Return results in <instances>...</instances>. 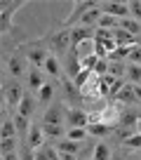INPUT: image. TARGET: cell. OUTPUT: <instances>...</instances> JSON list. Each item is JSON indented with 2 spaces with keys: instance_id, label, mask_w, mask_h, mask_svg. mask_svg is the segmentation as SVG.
I'll use <instances>...</instances> for the list:
<instances>
[{
  "instance_id": "1",
  "label": "cell",
  "mask_w": 141,
  "mask_h": 160,
  "mask_svg": "<svg viewBox=\"0 0 141 160\" xmlns=\"http://www.w3.org/2000/svg\"><path fill=\"white\" fill-rule=\"evenodd\" d=\"M42 40V45L47 47V50L52 52L54 57H59V59H66L70 52V28H64V26H59L56 31H50V33L45 35Z\"/></svg>"
},
{
  "instance_id": "2",
  "label": "cell",
  "mask_w": 141,
  "mask_h": 160,
  "mask_svg": "<svg viewBox=\"0 0 141 160\" xmlns=\"http://www.w3.org/2000/svg\"><path fill=\"white\" fill-rule=\"evenodd\" d=\"M28 5V0H2L0 2V31H2V38L14 28V14L21 7Z\"/></svg>"
},
{
  "instance_id": "3",
  "label": "cell",
  "mask_w": 141,
  "mask_h": 160,
  "mask_svg": "<svg viewBox=\"0 0 141 160\" xmlns=\"http://www.w3.org/2000/svg\"><path fill=\"white\" fill-rule=\"evenodd\" d=\"M28 68H31V64H28V59H26L24 47H19L17 52L10 54V59H7V73H10L14 80L26 78V75H28Z\"/></svg>"
},
{
  "instance_id": "4",
  "label": "cell",
  "mask_w": 141,
  "mask_h": 160,
  "mask_svg": "<svg viewBox=\"0 0 141 160\" xmlns=\"http://www.w3.org/2000/svg\"><path fill=\"white\" fill-rule=\"evenodd\" d=\"M94 7H99V2H94V0H75L70 14L61 21V26H64V28H73V26H78V21H80L90 10H94Z\"/></svg>"
},
{
  "instance_id": "5",
  "label": "cell",
  "mask_w": 141,
  "mask_h": 160,
  "mask_svg": "<svg viewBox=\"0 0 141 160\" xmlns=\"http://www.w3.org/2000/svg\"><path fill=\"white\" fill-rule=\"evenodd\" d=\"M24 52H26L28 64H31V66H38V68H42V66H45V61L50 59V54H52V52L42 45V40H35V42L24 45Z\"/></svg>"
},
{
  "instance_id": "6",
  "label": "cell",
  "mask_w": 141,
  "mask_h": 160,
  "mask_svg": "<svg viewBox=\"0 0 141 160\" xmlns=\"http://www.w3.org/2000/svg\"><path fill=\"white\" fill-rule=\"evenodd\" d=\"M61 101L68 104V108H80L78 104H82V92L73 85V80L70 78H61Z\"/></svg>"
},
{
  "instance_id": "7",
  "label": "cell",
  "mask_w": 141,
  "mask_h": 160,
  "mask_svg": "<svg viewBox=\"0 0 141 160\" xmlns=\"http://www.w3.org/2000/svg\"><path fill=\"white\" fill-rule=\"evenodd\" d=\"M66 111H68V106H64V101L59 99L42 115V125H66Z\"/></svg>"
},
{
  "instance_id": "8",
  "label": "cell",
  "mask_w": 141,
  "mask_h": 160,
  "mask_svg": "<svg viewBox=\"0 0 141 160\" xmlns=\"http://www.w3.org/2000/svg\"><path fill=\"white\" fill-rule=\"evenodd\" d=\"M24 85H19L17 80H12V82H5L2 85V97H5L7 106H12V108H19L21 99H24Z\"/></svg>"
},
{
  "instance_id": "9",
  "label": "cell",
  "mask_w": 141,
  "mask_h": 160,
  "mask_svg": "<svg viewBox=\"0 0 141 160\" xmlns=\"http://www.w3.org/2000/svg\"><path fill=\"white\" fill-rule=\"evenodd\" d=\"M80 71H82V57H80V50H78V47H70L68 57L64 59V75L73 80L78 73H80Z\"/></svg>"
},
{
  "instance_id": "10",
  "label": "cell",
  "mask_w": 141,
  "mask_h": 160,
  "mask_svg": "<svg viewBox=\"0 0 141 160\" xmlns=\"http://www.w3.org/2000/svg\"><path fill=\"white\" fill-rule=\"evenodd\" d=\"M99 10L104 14H111L115 19H127L129 17V2H99Z\"/></svg>"
},
{
  "instance_id": "11",
  "label": "cell",
  "mask_w": 141,
  "mask_h": 160,
  "mask_svg": "<svg viewBox=\"0 0 141 160\" xmlns=\"http://www.w3.org/2000/svg\"><path fill=\"white\" fill-rule=\"evenodd\" d=\"M66 125L73 127H87L90 125V113H85L82 108H68L66 111Z\"/></svg>"
},
{
  "instance_id": "12",
  "label": "cell",
  "mask_w": 141,
  "mask_h": 160,
  "mask_svg": "<svg viewBox=\"0 0 141 160\" xmlns=\"http://www.w3.org/2000/svg\"><path fill=\"white\" fill-rule=\"evenodd\" d=\"M94 33H96V28L73 26V28H70V45H73V47H80L82 42H87V40H94Z\"/></svg>"
},
{
  "instance_id": "13",
  "label": "cell",
  "mask_w": 141,
  "mask_h": 160,
  "mask_svg": "<svg viewBox=\"0 0 141 160\" xmlns=\"http://www.w3.org/2000/svg\"><path fill=\"white\" fill-rule=\"evenodd\" d=\"M42 73H45V71H40L38 66H31V68H28V75H26V85H28L31 92H40V87L47 82V80L42 78Z\"/></svg>"
},
{
  "instance_id": "14",
  "label": "cell",
  "mask_w": 141,
  "mask_h": 160,
  "mask_svg": "<svg viewBox=\"0 0 141 160\" xmlns=\"http://www.w3.org/2000/svg\"><path fill=\"white\" fill-rule=\"evenodd\" d=\"M42 139H47L45 132H42V125H40V122H33V125H31V132H28L26 144H28L33 151H38L40 146H45V141H42Z\"/></svg>"
},
{
  "instance_id": "15",
  "label": "cell",
  "mask_w": 141,
  "mask_h": 160,
  "mask_svg": "<svg viewBox=\"0 0 141 160\" xmlns=\"http://www.w3.org/2000/svg\"><path fill=\"white\" fill-rule=\"evenodd\" d=\"M61 59L59 57H54V54H50V59L45 61V66H42V71H45L47 75H50L52 80H59V78H64V68H61Z\"/></svg>"
},
{
  "instance_id": "16",
  "label": "cell",
  "mask_w": 141,
  "mask_h": 160,
  "mask_svg": "<svg viewBox=\"0 0 141 160\" xmlns=\"http://www.w3.org/2000/svg\"><path fill=\"white\" fill-rule=\"evenodd\" d=\"M35 106H38V97H33L31 92H26L24 99H21V104H19V108H17V113L24 115V118H31L33 111H35Z\"/></svg>"
},
{
  "instance_id": "17",
  "label": "cell",
  "mask_w": 141,
  "mask_h": 160,
  "mask_svg": "<svg viewBox=\"0 0 141 160\" xmlns=\"http://www.w3.org/2000/svg\"><path fill=\"white\" fill-rule=\"evenodd\" d=\"M104 17V12L99 10V7H94V10H90L85 17H82L80 21H78V26H87V28H96L99 26V19Z\"/></svg>"
},
{
  "instance_id": "18",
  "label": "cell",
  "mask_w": 141,
  "mask_h": 160,
  "mask_svg": "<svg viewBox=\"0 0 141 160\" xmlns=\"http://www.w3.org/2000/svg\"><path fill=\"white\" fill-rule=\"evenodd\" d=\"M14 125H17V134H19V139H21V141H26V139H28V132H31V122H28V118H24V115L17 113V115H14Z\"/></svg>"
},
{
  "instance_id": "19",
  "label": "cell",
  "mask_w": 141,
  "mask_h": 160,
  "mask_svg": "<svg viewBox=\"0 0 141 160\" xmlns=\"http://www.w3.org/2000/svg\"><path fill=\"white\" fill-rule=\"evenodd\" d=\"M0 139H19V134H17V125H14V120L5 118V115H2V130H0Z\"/></svg>"
},
{
  "instance_id": "20",
  "label": "cell",
  "mask_w": 141,
  "mask_h": 160,
  "mask_svg": "<svg viewBox=\"0 0 141 160\" xmlns=\"http://www.w3.org/2000/svg\"><path fill=\"white\" fill-rule=\"evenodd\" d=\"M52 99H54V82L47 80L38 92V104H52Z\"/></svg>"
},
{
  "instance_id": "21",
  "label": "cell",
  "mask_w": 141,
  "mask_h": 160,
  "mask_svg": "<svg viewBox=\"0 0 141 160\" xmlns=\"http://www.w3.org/2000/svg\"><path fill=\"white\" fill-rule=\"evenodd\" d=\"M113 130L115 127L106 125V122H90L87 125V134H92V137H106V134H111Z\"/></svg>"
},
{
  "instance_id": "22",
  "label": "cell",
  "mask_w": 141,
  "mask_h": 160,
  "mask_svg": "<svg viewBox=\"0 0 141 160\" xmlns=\"http://www.w3.org/2000/svg\"><path fill=\"white\" fill-rule=\"evenodd\" d=\"M125 82H129V85H141V66H136V64H127Z\"/></svg>"
},
{
  "instance_id": "23",
  "label": "cell",
  "mask_w": 141,
  "mask_h": 160,
  "mask_svg": "<svg viewBox=\"0 0 141 160\" xmlns=\"http://www.w3.org/2000/svg\"><path fill=\"white\" fill-rule=\"evenodd\" d=\"M120 28H125L127 33H132L134 38H139V35H141V21L127 17V19H120Z\"/></svg>"
},
{
  "instance_id": "24",
  "label": "cell",
  "mask_w": 141,
  "mask_h": 160,
  "mask_svg": "<svg viewBox=\"0 0 141 160\" xmlns=\"http://www.w3.org/2000/svg\"><path fill=\"white\" fill-rule=\"evenodd\" d=\"M118 101H120V104H134V101H136L134 85L125 82V87H122V90H120V94H118Z\"/></svg>"
},
{
  "instance_id": "25",
  "label": "cell",
  "mask_w": 141,
  "mask_h": 160,
  "mask_svg": "<svg viewBox=\"0 0 141 160\" xmlns=\"http://www.w3.org/2000/svg\"><path fill=\"white\" fill-rule=\"evenodd\" d=\"M56 151H59V153H78V151H80V141L61 139V141H56Z\"/></svg>"
},
{
  "instance_id": "26",
  "label": "cell",
  "mask_w": 141,
  "mask_h": 160,
  "mask_svg": "<svg viewBox=\"0 0 141 160\" xmlns=\"http://www.w3.org/2000/svg\"><path fill=\"white\" fill-rule=\"evenodd\" d=\"M92 75H94V71H90V68H82L80 73H78L75 78H73V85H75L78 90L82 92V87H85L87 82H90V78H92Z\"/></svg>"
},
{
  "instance_id": "27",
  "label": "cell",
  "mask_w": 141,
  "mask_h": 160,
  "mask_svg": "<svg viewBox=\"0 0 141 160\" xmlns=\"http://www.w3.org/2000/svg\"><path fill=\"white\" fill-rule=\"evenodd\" d=\"M113 158V153H111V148L106 144H96L94 146V158L92 160H111Z\"/></svg>"
},
{
  "instance_id": "28",
  "label": "cell",
  "mask_w": 141,
  "mask_h": 160,
  "mask_svg": "<svg viewBox=\"0 0 141 160\" xmlns=\"http://www.w3.org/2000/svg\"><path fill=\"white\" fill-rule=\"evenodd\" d=\"M66 139H70V141L87 139V127H73V130H68V132H66Z\"/></svg>"
},
{
  "instance_id": "29",
  "label": "cell",
  "mask_w": 141,
  "mask_h": 160,
  "mask_svg": "<svg viewBox=\"0 0 141 160\" xmlns=\"http://www.w3.org/2000/svg\"><path fill=\"white\" fill-rule=\"evenodd\" d=\"M19 155H21V160H35V151L31 148L26 141H21V146H19Z\"/></svg>"
},
{
  "instance_id": "30",
  "label": "cell",
  "mask_w": 141,
  "mask_h": 160,
  "mask_svg": "<svg viewBox=\"0 0 141 160\" xmlns=\"http://www.w3.org/2000/svg\"><path fill=\"white\" fill-rule=\"evenodd\" d=\"M108 66H111V61H108V59H99V61H96V66H94V75H99V78H101V75H106V73H108Z\"/></svg>"
},
{
  "instance_id": "31",
  "label": "cell",
  "mask_w": 141,
  "mask_h": 160,
  "mask_svg": "<svg viewBox=\"0 0 141 160\" xmlns=\"http://www.w3.org/2000/svg\"><path fill=\"white\" fill-rule=\"evenodd\" d=\"M17 144H19L17 139H2V141H0V151H2V155H5V153H12V151L17 148Z\"/></svg>"
},
{
  "instance_id": "32",
  "label": "cell",
  "mask_w": 141,
  "mask_h": 160,
  "mask_svg": "<svg viewBox=\"0 0 141 160\" xmlns=\"http://www.w3.org/2000/svg\"><path fill=\"white\" fill-rule=\"evenodd\" d=\"M122 146H127V148H141V132H134Z\"/></svg>"
},
{
  "instance_id": "33",
  "label": "cell",
  "mask_w": 141,
  "mask_h": 160,
  "mask_svg": "<svg viewBox=\"0 0 141 160\" xmlns=\"http://www.w3.org/2000/svg\"><path fill=\"white\" fill-rule=\"evenodd\" d=\"M122 87H125V80H120V78H118L115 82L111 85V90H108V97H111V99H118V94H120V90H122Z\"/></svg>"
},
{
  "instance_id": "34",
  "label": "cell",
  "mask_w": 141,
  "mask_h": 160,
  "mask_svg": "<svg viewBox=\"0 0 141 160\" xmlns=\"http://www.w3.org/2000/svg\"><path fill=\"white\" fill-rule=\"evenodd\" d=\"M129 14L134 17L136 21H141V0H132L129 2Z\"/></svg>"
},
{
  "instance_id": "35",
  "label": "cell",
  "mask_w": 141,
  "mask_h": 160,
  "mask_svg": "<svg viewBox=\"0 0 141 160\" xmlns=\"http://www.w3.org/2000/svg\"><path fill=\"white\" fill-rule=\"evenodd\" d=\"M129 64H136V66H141V47L139 45H134V50H132V54H129Z\"/></svg>"
},
{
  "instance_id": "36",
  "label": "cell",
  "mask_w": 141,
  "mask_h": 160,
  "mask_svg": "<svg viewBox=\"0 0 141 160\" xmlns=\"http://www.w3.org/2000/svg\"><path fill=\"white\" fill-rule=\"evenodd\" d=\"M2 160H21V155L12 151V153H5V155H2Z\"/></svg>"
},
{
  "instance_id": "37",
  "label": "cell",
  "mask_w": 141,
  "mask_h": 160,
  "mask_svg": "<svg viewBox=\"0 0 141 160\" xmlns=\"http://www.w3.org/2000/svg\"><path fill=\"white\" fill-rule=\"evenodd\" d=\"M134 94H136V101L141 104V85H134Z\"/></svg>"
},
{
  "instance_id": "38",
  "label": "cell",
  "mask_w": 141,
  "mask_h": 160,
  "mask_svg": "<svg viewBox=\"0 0 141 160\" xmlns=\"http://www.w3.org/2000/svg\"><path fill=\"white\" fill-rule=\"evenodd\" d=\"M61 160H75V153H61Z\"/></svg>"
},
{
  "instance_id": "39",
  "label": "cell",
  "mask_w": 141,
  "mask_h": 160,
  "mask_svg": "<svg viewBox=\"0 0 141 160\" xmlns=\"http://www.w3.org/2000/svg\"><path fill=\"white\" fill-rule=\"evenodd\" d=\"M136 45H139V47H141V35H139V38H136Z\"/></svg>"
},
{
  "instance_id": "40",
  "label": "cell",
  "mask_w": 141,
  "mask_h": 160,
  "mask_svg": "<svg viewBox=\"0 0 141 160\" xmlns=\"http://www.w3.org/2000/svg\"><path fill=\"white\" fill-rule=\"evenodd\" d=\"M111 160H122V158H111Z\"/></svg>"
},
{
  "instance_id": "41",
  "label": "cell",
  "mask_w": 141,
  "mask_h": 160,
  "mask_svg": "<svg viewBox=\"0 0 141 160\" xmlns=\"http://www.w3.org/2000/svg\"><path fill=\"white\" fill-rule=\"evenodd\" d=\"M139 120H141V113H139Z\"/></svg>"
}]
</instances>
